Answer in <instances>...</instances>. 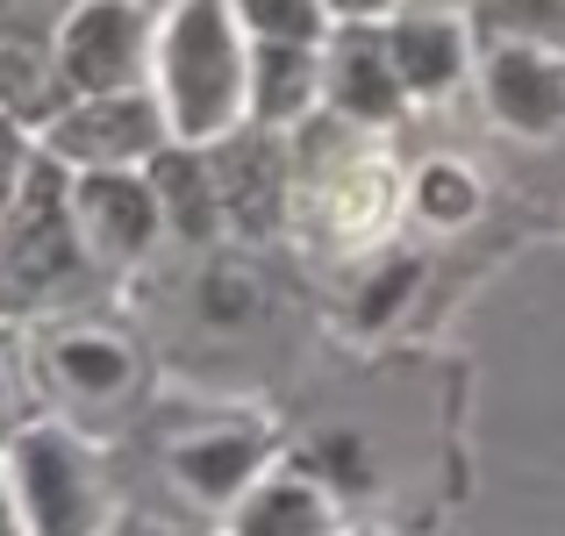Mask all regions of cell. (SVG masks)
<instances>
[{"label": "cell", "instance_id": "12", "mask_svg": "<svg viewBox=\"0 0 565 536\" xmlns=\"http://www.w3.org/2000/svg\"><path fill=\"white\" fill-rule=\"evenodd\" d=\"M386 215H394V172L386 165H351L337 179V201H330V222L344 244H365V236L386 229Z\"/></svg>", "mask_w": 565, "mask_h": 536}, {"label": "cell", "instance_id": "1", "mask_svg": "<svg viewBox=\"0 0 565 536\" xmlns=\"http://www.w3.org/2000/svg\"><path fill=\"white\" fill-rule=\"evenodd\" d=\"M8 486L29 536H94L100 529V486L86 451L65 429H22L8 451Z\"/></svg>", "mask_w": 565, "mask_h": 536}, {"label": "cell", "instance_id": "21", "mask_svg": "<svg viewBox=\"0 0 565 536\" xmlns=\"http://www.w3.org/2000/svg\"><path fill=\"white\" fill-rule=\"evenodd\" d=\"M408 279H415V272H408V265H394V272H386V279H380V287H373V293H365V322H380V315H386V308H394V301H401V293H408Z\"/></svg>", "mask_w": 565, "mask_h": 536}, {"label": "cell", "instance_id": "14", "mask_svg": "<svg viewBox=\"0 0 565 536\" xmlns=\"http://www.w3.org/2000/svg\"><path fill=\"white\" fill-rule=\"evenodd\" d=\"M158 186H166V207H172V222H180L186 236H201L207 222L222 215V207L207 201V179H201V165H186V158H166V165H158Z\"/></svg>", "mask_w": 565, "mask_h": 536}, {"label": "cell", "instance_id": "10", "mask_svg": "<svg viewBox=\"0 0 565 536\" xmlns=\"http://www.w3.org/2000/svg\"><path fill=\"white\" fill-rule=\"evenodd\" d=\"M236 536H322V494L308 480H265L236 508Z\"/></svg>", "mask_w": 565, "mask_h": 536}, {"label": "cell", "instance_id": "22", "mask_svg": "<svg viewBox=\"0 0 565 536\" xmlns=\"http://www.w3.org/2000/svg\"><path fill=\"white\" fill-rule=\"evenodd\" d=\"M14 172H22V151H14V137L0 129V207L14 201Z\"/></svg>", "mask_w": 565, "mask_h": 536}, {"label": "cell", "instance_id": "20", "mask_svg": "<svg viewBox=\"0 0 565 536\" xmlns=\"http://www.w3.org/2000/svg\"><path fill=\"white\" fill-rule=\"evenodd\" d=\"M244 14H258V29H273V36H308L316 29L308 0H244Z\"/></svg>", "mask_w": 565, "mask_h": 536}, {"label": "cell", "instance_id": "4", "mask_svg": "<svg viewBox=\"0 0 565 536\" xmlns=\"http://www.w3.org/2000/svg\"><path fill=\"white\" fill-rule=\"evenodd\" d=\"M51 0H0V100L14 115L51 108Z\"/></svg>", "mask_w": 565, "mask_h": 536}, {"label": "cell", "instance_id": "17", "mask_svg": "<svg viewBox=\"0 0 565 536\" xmlns=\"http://www.w3.org/2000/svg\"><path fill=\"white\" fill-rule=\"evenodd\" d=\"M423 215H429V222H466V215H472V179L451 172V165L423 172Z\"/></svg>", "mask_w": 565, "mask_h": 536}, {"label": "cell", "instance_id": "25", "mask_svg": "<svg viewBox=\"0 0 565 536\" xmlns=\"http://www.w3.org/2000/svg\"><path fill=\"white\" fill-rule=\"evenodd\" d=\"M359 536H373V529H359Z\"/></svg>", "mask_w": 565, "mask_h": 536}, {"label": "cell", "instance_id": "5", "mask_svg": "<svg viewBox=\"0 0 565 536\" xmlns=\"http://www.w3.org/2000/svg\"><path fill=\"white\" fill-rule=\"evenodd\" d=\"M137 57V14L129 8H94L65 29V79L72 86H115Z\"/></svg>", "mask_w": 565, "mask_h": 536}, {"label": "cell", "instance_id": "7", "mask_svg": "<svg viewBox=\"0 0 565 536\" xmlns=\"http://www.w3.org/2000/svg\"><path fill=\"white\" fill-rule=\"evenodd\" d=\"M151 143V108L143 100H100L57 122V151L65 158H137Z\"/></svg>", "mask_w": 565, "mask_h": 536}, {"label": "cell", "instance_id": "23", "mask_svg": "<svg viewBox=\"0 0 565 536\" xmlns=\"http://www.w3.org/2000/svg\"><path fill=\"white\" fill-rule=\"evenodd\" d=\"M0 536H29V523H22V508H14V486L0 480Z\"/></svg>", "mask_w": 565, "mask_h": 536}, {"label": "cell", "instance_id": "11", "mask_svg": "<svg viewBox=\"0 0 565 536\" xmlns=\"http://www.w3.org/2000/svg\"><path fill=\"white\" fill-rule=\"evenodd\" d=\"M79 207L108 250H143V236H151V193L129 186V179H94L79 193Z\"/></svg>", "mask_w": 565, "mask_h": 536}, {"label": "cell", "instance_id": "16", "mask_svg": "<svg viewBox=\"0 0 565 536\" xmlns=\"http://www.w3.org/2000/svg\"><path fill=\"white\" fill-rule=\"evenodd\" d=\"M201 301H207V322H250V315H258V279H250V272H230V265H215Z\"/></svg>", "mask_w": 565, "mask_h": 536}, {"label": "cell", "instance_id": "24", "mask_svg": "<svg viewBox=\"0 0 565 536\" xmlns=\"http://www.w3.org/2000/svg\"><path fill=\"white\" fill-rule=\"evenodd\" d=\"M0 400H8V379H0Z\"/></svg>", "mask_w": 565, "mask_h": 536}, {"label": "cell", "instance_id": "8", "mask_svg": "<svg viewBox=\"0 0 565 536\" xmlns=\"http://www.w3.org/2000/svg\"><path fill=\"white\" fill-rule=\"evenodd\" d=\"M494 108L509 115V122H523V129H552L558 115H565L558 65H544L537 51H509L494 65Z\"/></svg>", "mask_w": 565, "mask_h": 536}, {"label": "cell", "instance_id": "3", "mask_svg": "<svg viewBox=\"0 0 565 536\" xmlns=\"http://www.w3.org/2000/svg\"><path fill=\"white\" fill-rule=\"evenodd\" d=\"M57 272H72V229H65V207H57V179L36 172L29 193L14 201L8 229H0V287L43 293Z\"/></svg>", "mask_w": 565, "mask_h": 536}, {"label": "cell", "instance_id": "6", "mask_svg": "<svg viewBox=\"0 0 565 536\" xmlns=\"http://www.w3.org/2000/svg\"><path fill=\"white\" fill-rule=\"evenodd\" d=\"M215 186H222L215 193L222 215L244 222V229H265V222L279 215V158H273V143H230Z\"/></svg>", "mask_w": 565, "mask_h": 536}, {"label": "cell", "instance_id": "19", "mask_svg": "<svg viewBox=\"0 0 565 536\" xmlns=\"http://www.w3.org/2000/svg\"><path fill=\"white\" fill-rule=\"evenodd\" d=\"M301 94H308V65H301V57H265V94H258V108L279 115V108H294Z\"/></svg>", "mask_w": 565, "mask_h": 536}, {"label": "cell", "instance_id": "13", "mask_svg": "<svg viewBox=\"0 0 565 536\" xmlns=\"http://www.w3.org/2000/svg\"><path fill=\"white\" fill-rule=\"evenodd\" d=\"M258 465V437H215V443H193V451H180V472L201 494H236L244 486V472Z\"/></svg>", "mask_w": 565, "mask_h": 536}, {"label": "cell", "instance_id": "18", "mask_svg": "<svg viewBox=\"0 0 565 536\" xmlns=\"http://www.w3.org/2000/svg\"><path fill=\"white\" fill-rule=\"evenodd\" d=\"M344 100H351V108H365V115L394 108V86H386V72L373 65V51H351L344 57Z\"/></svg>", "mask_w": 565, "mask_h": 536}, {"label": "cell", "instance_id": "9", "mask_svg": "<svg viewBox=\"0 0 565 536\" xmlns=\"http://www.w3.org/2000/svg\"><path fill=\"white\" fill-rule=\"evenodd\" d=\"M51 379L79 400H108V394H122V379H129V351L115 344V336L72 330V336L51 344Z\"/></svg>", "mask_w": 565, "mask_h": 536}, {"label": "cell", "instance_id": "2", "mask_svg": "<svg viewBox=\"0 0 565 536\" xmlns=\"http://www.w3.org/2000/svg\"><path fill=\"white\" fill-rule=\"evenodd\" d=\"M166 72H172L180 129H186V137H207V129L230 115V100H236V51H230V29H222L215 8H193L186 22L172 29Z\"/></svg>", "mask_w": 565, "mask_h": 536}, {"label": "cell", "instance_id": "15", "mask_svg": "<svg viewBox=\"0 0 565 536\" xmlns=\"http://www.w3.org/2000/svg\"><path fill=\"white\" fill-rule=\"evenodd\" d=\"M451 57H458L451 29H401V43H394V65L408 86H437L451 72Z\"/></svg>", "mask_w": 565, "mask_h": 536}]
</instances>
